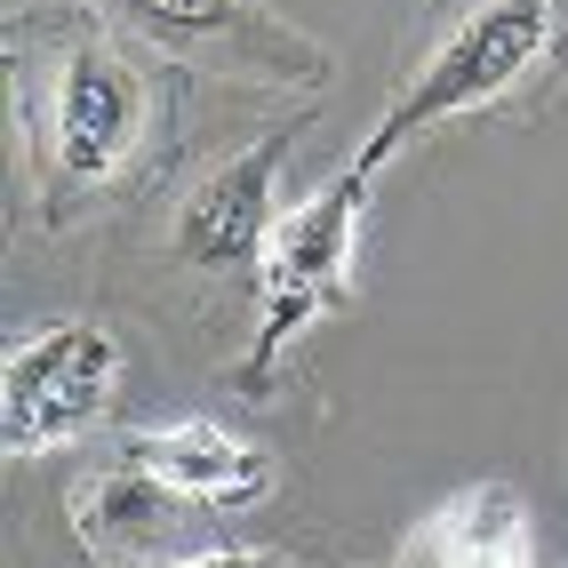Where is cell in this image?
<instances>
[{"label":"cell","mask_w":568,"mask_h":568,"mask_svg":"<svg viewBox=\"0 0 568 568\" xmlns=\"http://www.w3.org/2000/svg\"><path fill=\"white\" fill-rule=\"evenodd\" d=\"M9 81L49 224H64L89 193L136 169L153 136V72L121 32L89 17H17Z\"/></svg>","instance_id":"6da1fadb"},{"label":"cell","mask_w":568,"mask_h":568,"mask_svg":"<svg viewBox=\"0 0 568 568\" xmlns=\"http://www.w3.org/2000/svg\"><path fill=\"white\" fill-rule=\"evenodd\" d=\"M376 169L368 153H353L328 184H313L296 201L273 241H264V264H256V336L233 368V385L248 400L273 393V376L288 361V345L305 336L321 313H336L353 296V273H361V224H368V193H376Z\"/></svg>","instance_id":"7a4b0ae2"},{"label":"cell","mask_w":568,"mask_h":568,"mask_svg":"<svg viewBox=\"0 0 568 568\" xmlns=\"http://www.w3.org/2000/svg\"><path fill=\"white\" fill-rule=\"evenodd\" d=\"M552 41H560V0H473V9L416 57V72L400 81V97L385 104V121L368 129L361 153L376 169H393V153H408L425 129L505 104L528 72L552 57Z\"/></svg>","instance_id":"3957f363"},{"label":"cell","mask_w":568,"mask_h":568,"mask_svg":"<svg viewBox=\"0 0 568 568\" xmlns=\"http://www.w3.org/2000/svg\"><path fill=\"white\" fill-rule=\"evenodd\" d=\"M129 41L161 49L216 81H264V89H328V49L296 32L264 0H97Z\"/></svg>","instance_id":"277c9868"},{"label":"cell","mask_w":568,"mask_h":568,"mask_svg":"<svg viewBox=\"0 0 568 568\" xmlns=\"http://www.w3.org/2000/svg\"><path fill=\"white\" fill-rule=\"evenodd\" d=\"M129 385V353L104 321H57L24 336L0 368V440L9 457H49V448L97 433Z\"/></svg>","instance_id":"5b68a950"},{"label":"cell","mask_w":568,"mask_h":568,"mask_svg":"<svg viewBox=\"0 0 568 568\" xmlns=\"http://www.w3.org/2000/svg\"><path fill=\"white\" fill-rule=\"evenodd\" d=\"M296 136H305V121L264 129L256 144L224 153L193 193H184V209L169 224L176 264H193V273H241V264H264V241H273V224L288 216L281 209V184H288Z\"/></svg>","instance_id":"8992f818"},{"label":"cell","mask_w":568,"mask_h":568,"mask_svg":"<svg viewBox=\"0 0 568 568\" xmlns=\"http://www.w3.org/2000/svg\"><path fill=\"white\" fill-rule=\"evenodd\" d=\"M393 568H537V520L513 480H473L400 537Z\"/></svg>","instance_id":"52a82bcc"},{"label":"cell","mask_w":568,"mask_h":568,"mask_svg":"<svg viewBox=\"0 0 568 568\" xmlns=\"http://www.w3.org/2000/svg\"><path fill=\"white\" fill-rule=\"evenodd\" d=\"M121 457H129L144 480H161L169 497L201 505V513H209V505H256V497H264V480H273L264 448L241 440V433H224V425H209V416L129 433V440H121Z\"/></svg>","instance_id":"ba28073f"},{"label":"cell","mask_w":568,"mask_h":568,"mask_svg":"<svg viewBox=\"0 0 568 568\" xmlns=\"http://www.w3.org/2000/svg\"><path fill=\"white\" fill-rule=\"evenodd\" d=\"M176 513H201V505L169 497V488L144 480L129 457H112L104 473H89L81 488H72V537H81L89 560H104V568H144V560H136L144 537H161Z\"/></svg>","instance_id":"9c48e42d"},{"label":"cell","mask_w":568,"mask_h":568,"mask_svg":"<svg viewBox=\"0 0 568 568\" xmlns=\"http://www.w3.org/2000/svg\"><path fill=\"white\" fill-rule=\"evenodd\" d=\"M153 568H296L288 552H248V545H209V552H176V560H153Z\"/></svg>","instance_id":"30bf717a"}]
</instances>
